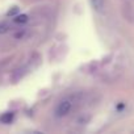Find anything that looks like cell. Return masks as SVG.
Here are the masks:
<instances>
[{
  "label": "cell",
  "instance_id": "cell-6",
  "mask_svg": "<svg viewBox=\"0 0 134 134\" xmlns=\"http://www.w3.org/2000/svg\"><path fill=\"white\" fill-rule=\"evenodd\" d=\"M17 11H19V9H17V7H13V11H9V12H8V15H15Z\"/></svg>",
  "mask_w": 134,
  "mask_h": 134
},
{
  "label": "cell",
  "instance_id": "cell-4",
  "mask_svg": "<svg viewBox=\"0 0 134 134\" xmlns=\"http://www.w3.org/2000/svg\"><path fill=\"white\" fill-rule=\"evenodd\" d=\"M28 21V16L26 15H19L13 19V23L15 24H25Z\"/></svg>",
  "mask_w": 134,
  "mask_h": 134
},
{
  "label": "cell",
  "instance_id": "cell-1",
  "mask_svg": "<svg viewBox=\"0 0 134 134\" xmlns=\"http://www.w3.org/2000/svg\"><path fill=\"white\" fill-rule=\"evenodd\" d=\"M74 105H75V99H74L72 96H67V97L62 99V100L57 104V107H55V112H54V113H55V117L63 118V117H66V116H69V114L71 113Z\"/></svg>",
  "mask_w": 134,
  "mask_h": 134
},
{
  "label": "cell",
  "instance_id": "cell-2",
  "mask_svg": "<svg viewBox=\"0 0 134 134\" xmlns=\"http://www.w3.org/2000/svg\"><path fill=\"white\" fill-rule=\"evenodd\" d=\"M91 4L96 12H103L105 7V0H91Z\"/></svg>",
  "mask_w": 134,
  "mask_h": 134
},
{
  "label": "cell",
  "instance_id": "cell-3",
  "mask_svg": "<svg viewBox=\"0 0 134 134\" xmlns=\"http://www.w3.org/2000/svg\"><path fill=\"white\" fill-rule=\"evenodd\" d=\"M12 120H13V113H12V112L4 113L2 117H0V121H2L3 124H11Z\"/></svg>",
  "mask_w": 134,
  "mask_h": 134
},
{
  "label": "cell",
  "instance_id": "cell-5",
  "mask_svg": "<svg viewBox=\"0 0 134 134\" xmlns=\"http://www.w3.org/2000/svg\"><path fill=\"white\" fill-rule=\"evenodd\" d=\"M11 29V26H9V24L8 23H0V34H4V33H7L8 30Z\"/></svg>",
  "mask_w": 134,
  "mask_h": 134
}]
</instances>
